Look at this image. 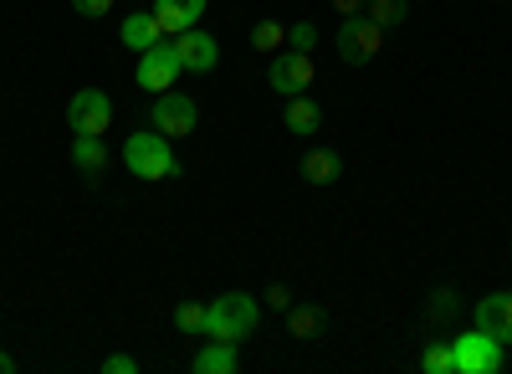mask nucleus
<instances>
[{
    "label": "nucleus",
    "instance_id": "obj_1",
    "mask_svg": "<svg viewBox=\"0 0 512 374\" xmlns=\"http://www.w3.org/2000/svg\"><path fill=\"white\" fill-rule=\"evenodd\" d=\"M262 323V303L246 298V293H226L205 308V339H221V344H246Z\"/></svg>",
    "mask_w": 512,
    "mask_h": 374
},
{
    "label": "nucleus",
    "instance_id": "obj_2",
    "mask_svg": "<svg viewBox=\"0 0 512 374\" xmlns=\"http://www.w3.org/2000/svg\"><path fill=\"white\" fill-rule=\"evenodd\" d=\"M123 164H128V170H134L139 180H149V185L180 175V159H175V149H169V139H164L159 129L128 134V144H123Z\"/></svg>",
    "mask_w": 512,
    "mask_h": 374
},
{
    "label": "nucleus",
    "instance_id": "obj_3",
    "mask_svg": "<svg viewBox=\"0 0 512 374\" xmlns=\"http://www.w3.org/2000/svg\"><path fill=\"white\" fill-rule=\"evenodd\" d=\"M185 67H180V52H175V41H154L149 52H139V67H134V82L144 93H169L175 88V77H180Z\"/></svg>",
    "mask_w": 512,
    "mask_h": 374
},
{
    "label": "nucleus",
    "instance_id": "obj_4",
    "mask_svg": "<svg viewBox=\"0 0 512 374\" xmlns=\"http://www.w3.org/2000/svg\"><path fill=\"white\" fill-rule=\"evenodd\" d=\"M67 123H72V134H82V139H103V134L113 129V103H108V93L82 88V93L67 103Z\"/></svg>",
    "mask_w": 512,
    "mask_h": 374
},
{
    "label": "nucleus",
    "instance_id": "obj_5",
    "mask_svg": "<svg viewBox=\"0 0 512 374\" xmlns=\"http://www.w3.org/2000/svg\"><path fill=\"white\" fill-rule=\"evenodd\" d=\"M451 359H456V374H497L502 369V344L492 334H482V328H472V334H461L451 344Z\"/></svg>",
    "mask_w": 512,
    "mask_h": 374
},
{
    "label": "nucleus",
    "instance_id": "obj_6",
    "mask_svg": "<svg viewBox=\"0 0 512 374\" xmlns=\"http://www.w3.org/2000/svg\"><path fill=\"white\" fill-rule=\"evenodd\" d=\"M149 123L164 139H185V134H195V123H200V103L185 98V93H159V103L149 108Z\"/></svg>",
    "mask_w": 512,
    "mask_h": 374
},
{
    "label": "nucleus",
    "instance_id": "obj_7",
    "mask_svg": "<svg viewBox=\"0 0 512 374\" xmlns=\"http://www.w3.org/2000/svg\"><path fill=\"white\" fill-rule=\"evenodd\" d=\"M379 47H384V26H379V21L349 16L344 26H338V57H344V62L364 67L369 57H379Z\"/></svg>",
    "mask_w": 512,
    "mask_h": 374
},
{
    "label": "nucleus",
    "instance_id": "obj_8",
    "mask_svg": "<svg viewBox=\"0 0 512 374\" xmlns=\"http://www.w3.org/2000/svg\"><path fill=\"white\" fill-rule=\"evenodd\" d=\"M313 72H318V62H313V52H277V62H272V72H267V82H272V93H282V98H292V93H308V82H313Z\"/></svg>",
    "mask_w": 512,
    "mask_h": 374
},
{
    "label": "nucleus",
    "instance_id": "obj_9",
    "mask_svg": "<svg viewBox=\"0 0 512 374\" xmlns=\"http://www.w3.org/2000/svg\"><path fill=\"white\" fill-rule=\"evenodd\" d=\"M175 52H180V67L185 72H210L221 62V47H216V36H205V31H180L175 36Z\"/></svg>",
    "mask_w": 512,
    "mask_h": 374
},
{
    "label": "nucleus",
    "instance_id": "obj_10",
    "mask_svg": "<svg viewBox=\"0 0 512 374\" xmlns=\"http://www.w3.org/2000/svg\"><path fill=\"white\" fill-rule=\"evenodd\" d=\"M477 328L482 334H492L502 349L512 344V293H492L477 303Z\"/></svg>",
    "mask_w": 512,
    "mask_h": 374
},
{
    "label": "nucleus",
    "instance_id": "obj_11",
    "mask_svg": "<svg viewBox=\"0 0 512 374\" xmlns=\"http://www.w3.org/2000/svg\"><path fill=\"white\" fill-rule=\"evenodd\" d=\"M200 16H205V0H154V21H159V31H169V36L190 31Z\"/></svg>",
    "mask_w": 512,
    "mask_h": 374
},
{
    "label": "nucleus",
    "instance_id": "obj_12",
    "mask_svg": "<svg viewBox=\"0 0 512 374\" xmlns=\"http://www.w3.org/2000/svg\"><path fill=\"white\" fill-rule=\"evenodd\" d=\"M118 36H123V47L128 52H149L154 41H164V31H159V21H154V11L144 16V11H134L123 26H118Z\"/></svg>",
    "mask_w": 512,
    "mask_h": 374
},
{
    "label": "nucleus",
    "instance_id": "obj_13",
    "mask_svg": "<svg viewBox=\"0 0 512 374\" xmlns=\"http://www.w3.org/2000/svg\"><path fill=\"white\" fill-rule=\"evenodd\" d=\"M282 118H287V129H292V134H303V139L323 129V108H318L308 93H292V103H287Z\"/></svg>",
    "mask_w": 512,
    "mask_h": 374
},
{
    "label": "nucleus",
    "instance_id": "obj_14",
    "mask_svg": "<svg viewBox=\"0 0 512 374\" xmlns=\"http://www.w3.org/2000/svg\"><path fill=\"white\" fill-rule=\"evenodd\" d=\"M303 175H308V185H333L344 175V159H338V149H313L303 159Z\"/></svg>",
    "mask_w": 512,
    "mask_h": 374
},
{
    "label": "nucleus",
    "instance_id": "obj_15",
    "mask_svg": "<svg viewBox=\"0 0 512 374\" xmlns=\"http://www.w3.org/2000/svg\"><path fill=\"white\" fill-rule=\"evenodd\" d=\"M231 369H236V344L210 339V349L195 354V374H231Z\"/></svg>",
    "mask_w": 512,
    "mask_h": 374
},
{
    "label": "nucleus",
    "instance_id": "obj_16",
    "mask_svg": "<svg viewBox=\"0 0 512 374\" xmlns=\"http://www.w3.org/2000/svg\"><path fill=\"white\" fill-rule=\"evenodd\" d=\"M72 159H77V170L93 175V180L108 170V149H103L98 139H82V134H77V144H72Z\"/></svg>",
    "mask_w": 512,
    "mask_h": 374
},
{
    "label": "nucleus",
    "instance_id": "obj_17",
    "mask_svg": "<svg viewBox=\"0 0 512 374\" xmlns=\"http://www.w3.org/2000/svg\"><path fill=\"white\" fill-rule=\"evenodd\" d=\"M287 334H292V339H318V334H323V308H313V303L292 308V313H287Z\"/></svg>",
    "mask_w": 512,
    "mask_h": 374
},
{
    "label": "nucleus",
    "instance_id": "obj_18",
    "mask_svg": "<svg viewBox=\"0 0 512 374\" xmlns=\"http://www.w3.org/2000/svg\"><path fill=\"white\" fill-rule=\"evenodd\" d=\"M287 31H292L287 21H256V26H251V47H256V52H282Z\"/></svg>",
    "mask_w": 512,
    "mask_h": 374
},
{
    "label": "nucleus",
    "instance_id": "obj_19",
    "mask_svg": "<svg viewBox=\"0 0 512 374\" xmlns=\"http://www.w3.org/2000/svg\"><path fill=\"white\" fill-rule=\"evenodd\" d=\"M364 16H369V21H379L384 31H390V26H400V21L410 16V0H369Z\"/></svg>",
    "mask_w": 512,
    "mask_h": 374
},
{
    "label": "nucleus",
    "instance_id": "obj_20",
    "mask_svg": "<svg viewBox=\"0 0 512 374\" xmlns=\"http://www.w3.org/2000/svg\"><path fill=\"white\" fill-rule=\"evenodd\" d=\"M175 328H180V334H205V303H180L175 308Z\"/></svg>",
    "mask_w": 512,
    "mask_h": 374
},
{
    "label": "nucleus",
    "instance_id": "obj_21",
    "mask_svg": "<svg viewBox=\"0 0 512 374\" xmlns=\"http://www.w3.org/2000/svg\"><path fill=\"white\" fill-rule=\"evenodd\" d=\"M420 369L425 374H456V359H451V344H431L420 354Z\"/></svg>",
    "mask_w": 512,
    "mask_h": 374
},
{
    "label": "nucleus",
    "instance_id": "obj_22",
    "mask_svg": "<svg viewBox=\"0 0 512 374\" xmlns=\"http://www.w3.org/2000/svg\"><path fill=\"white\" fill-rule=\"evenodd\" d=\"M287 41H292L297 52H313V47H318V31H313V21H297V26L287 31Z\"/></svg>",
    "mask_w": 512,
    "mask_h": 374
},
{
    "label": "nucleus",
    "instance_id": "obj_23",
    "mask_svg": "<svg viewBox=\"0 0 512 374\" xmlns=\"http://www.w3.org/2000/svg\"><path fill=\"white\" fill-rule=\"evenodd\" d=\"M72 11H77V16H88V21H98V16L113 11V0H72Z\"/></svg>",
    "mask_w": 512,
    "mask_h": 374
},
{
    "label": "nucleus",
    "instance_id": "obj_24",
    "mask_svg": "<svg viewBox=\"0 0 512 374\" xmlns=\"http://www.w3.org/2000/svg\"><path fill=\"white\" fill-rule=\"evenodd\" d=\"M134 369H139V364L128 359V354H108V359H103V374H134Z\"/></svg>",
    "mask_w": 512,
    "mask_h": 374
},
{
    "label": "nucleus",
    "instance_id": "obj_25",
    "mask_svg": "<svg viewBox=\"0 0 512 374\" xmlns=\"http://www.w3.org/2000/svg\"><path fill=\"white\" fill-rule=\"evenodd\" d=\"M451 313H456V298L451 293H436L431 298V318H451Z\"/></svg>",
    "mask_w": 512,
    "mask_h": 374
},
{
    "label": "nucleus",
    "instance_id": "obj_26",
    "mask_svg": "<svg viewBox=\"0 0 512 374\" xmlns=\"http://www.w3.org/2000/svg\"><path fill=\"white\" fill-rule=\"evenodd\" d=\"M364 6H369V0H333L338 16H364Z\"/></svg>",
    "mask_w": 512,
    "mask_h": 374
},
{
    "label": "nucleus",
    "instance_id": "obj_27",
    "mask_svg": "<svg viewBox=\"0 0 512 374\" xmlns=\"http://www.w3.org/2000/svg\"><path fill=\"white\" fill-rule=\"evenodd\" d=\"M267 303H272V308H292V293H287V287L277 282V287H272V293H267Z\"/></svg>",
    "mask_w": 512,
    "mask_h": 374
},
{
    "label": "nucleus",
    "instance_id": "obj_28",
    "mask_svg": "<svg viewBox=\"0 0 512 374\" xmlns=\"http://www.w3.org/2000/svg\"><path fill=\"white\" fill-rule=\"evenodd\" d=\"M11 369H16V359H11L6 349H0V374H11Z\"/></svg>",
    "mask_w": 512,
    "mask_h": 374
}]
</instances>
